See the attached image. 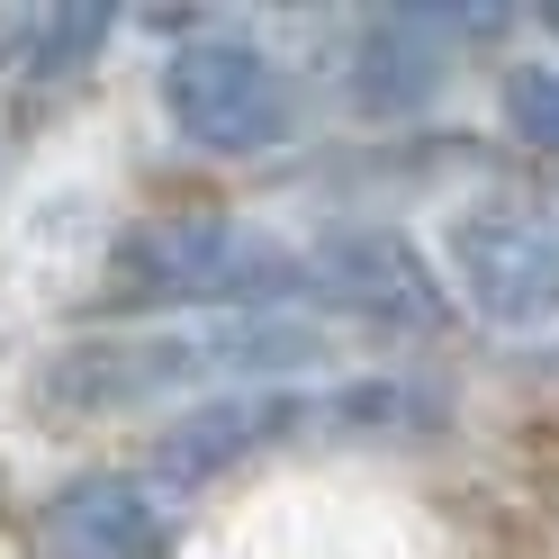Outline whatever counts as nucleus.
Listing matches in <instances>:
<instances>
[{
  "mask_svg": "<svg viewBox=\"0 0 559 559\" xmlns=\"http://www.w3.org/2000/svg\"><path fill=\"white\" fill-rule=\"evenodd\" d=\"M163 109L199 154H262L298 127L289 73L243 37H190L163 63Z\"/></svg>",
  "mask_w": 559,
  "mask_h": 559,
  "instance_id": "obj_3",
  "label": "nucleus"
},
{
  "mask_svg": "<svg viewBox=\"0 0 559 559\" xmlns=\"http://www.w3.org/2000/svg\"><path fill=\"white\" fill-rule=\"evenodd\" d=\"M307 289H317L325 307H343V317H361V325H389V334H433L451 317L442 280L425 271V253H415L397 226L325 235L317 253H307Z\"/></svg>",
  "mask_w": 559,
  "mask_h": 559,
  "instance_id": "obj_5",
  "label": "nucleus"
},
{
  "mask_svg": "<svg viewBox=\"0 0 559 559\" xmlns=\"http://www.w3.org/2000/svg\"><path fill=\"white\" fill-rule=\"evenodd\" d=\"M442 82H451V46H442V27L425 10L370 19L353 63H343V91H353L361 118H415V109L442 99Z\"/></svg>",
  "mask_w": 559,
  "mask_h": 559,
  "instance_id": "obj_8",
  "label": "nucleus"
},
{
  "mask_svg": "<svg viewBox=\"0 0 559 559\" xmlns=\"http://www.w3.org/2000/svg\"><path fill=\"white\" fill-rule=\"evenodd\" d=\"M307 361H325V334L298 317H181L154 334H99L73 343L37 370V406L55 415H118V406H154V397H190V389H262Z\"/></svg>",
  "mask_w": 559,
  "mask_h": 559,
  "instance_id": "obj_1",
  "label": "nucleus"
},
{
  "mask_svg": "<svg viewBox=\"0 0 559 559\" xmlns=\"http://www.w3.org/2000/svg\"><path fill=\"white\" fill-rule=\"evenodd\" d=\"M442 262L487 325H506V334L559 325V226L533 217V207H469V217H451Z\"/></svg>",
  "mask_w": 559,
  "mask_h": 559,
  "instance_id": "obj_4",
  "label": "nucleus"
},
{
  "mask_svg": "<svg viewBox=\"0 0 559 559\" xmlns=\"http://www.w3.org/2000/svg\"><path fill=\"white\" fill-rule=\"evenodd\" d=\"M307 289V253L280 235L190 207V217H145L118 235L99 307L118 317H271L280 298Z\"/></svg>",
  "mask_w": 559,
  "mask_h": 559,
  "instance_id": "obj_2",
  "label": "nucleus"
},
{
  "mask_svg": "<svg viewBox=\"0 0 559 559\" xmlns=\"http://www.w3.org/2000/svg\"><path fill=\"white\" fill-rule=\"evenodd\" d=\"M298 425H325V397H298V389H235V397H199L181 406L171 425L154 433V478L163 487H207L226 478L235 461H253V451L289 442Z\"/></svg>",
  "mask_w": 559,
  "mask_h": 559,
  "instance_id": "obj_6",
  "label": "nucleus"
},
{
  "mask_svg": "<svg viewBox=\"0 0 559 559\" xmlns=\"http://www.w3.org/2000/svg\"><path fill=\"white\" fill-rule=\"evenodd\" d=\"M506 135L559 154V63H523V73L506 82Z\"/></svg>",
  "mask_w": 559,
  "mask_h": 559,
  "instance_id": "obj_9",
  "label": "nucleus"
},
{
  "mask_svg": "<svg viewBox=\"0 0 559 559\" xmlns=\"http://www.w3.org/2000/svg\"><path fill=\"white\" fill-rule=\"evenodd\" d=\"M27 37H37V73H82L91 46L109 37V10H46Z\"/></svg>",
  "mask_w": 559,
  "mask_h": 559,
  "instance_id": "obj_10",
  "label": "nucleus"
},
{
  "mask_svg": "<svg viewBox=\"0 0 559 559\" xmlns=\"http://www.w3.org/2000/svg\"><path fill=\"white\" fill-rule=\"evenodd\" d=\"M46 559H171V514L135 478H73L37 514Z\"/></svg>",
  "mask_w": 559,
  "mask_h": 559,
  "instance_id": "obj_7",
  "label": "nucleus"
}]
</instances>
